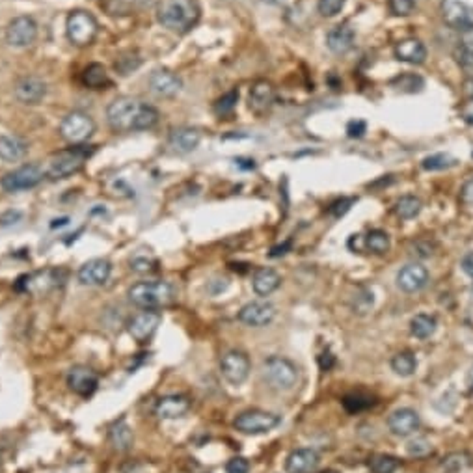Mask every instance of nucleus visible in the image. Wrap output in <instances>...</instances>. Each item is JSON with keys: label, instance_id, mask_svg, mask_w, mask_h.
Masks as SVG:
<instances>
[{"label": "nucleus", "instance_id": "obj_1", "mask_svg": "<svg viewBox=\"0 0 473 473\" xmlns=\"http://www.w3.org/2000/svg\"><path fill=\"white\" fill-rule=\"evenodd\" d=\"M158 110L155 106L146 105L136 97H117L106 108V119L112 131L131 133V131H147L158 123Z\"/></svg>", "mask_w": 473, "mask_h": 473}, {"label": "nucleus", "instance_id": "obj_2", "mask_svg": "<svg viewBox=\"0 0 473 473\" xmlns=\"http://www.w3.org/2000/svg\"><path fill=\"white\" fill-rule=\"evenodd\" d=\"M201 8L198 0H160L157 8L158 23L172 32L185 34L198 24Z\"/></svg>", "mask_w": 473, "mask_h": 473}, {"label": "nucleus", "instance_id": "obj_3", "mask_svg": "<svg viewBox=\"0 0 473 473\" xmlns=\"http://www.w3.org/2000/svg\"><path fill=\"white\" fill-rule=\"evenodd\" d=\"M127 297L140 310L160 311L163 308H168L169 304H174L176 287L172 285L169 281L163 280L138 281L135 285L128 287Z\"/></svg>", "mask_w": 473, "mask_h": 473}, {"label": "nucleus", "instance_id": "obj_4", "mask_svg": "<svg viewBox=\"0 0 473 473\" xmlns=\"http://www.w3.org/2000/svg\"><path fill=\"white\" fill-rule=\"evenodd\" d=\"M90 155H92V149L86 146H73L53 153L49 158L45 177H49L51 181H60V179L75 176L76 172H81Z\"/></svg>", "mask_w": 473, "mask_h": 473}, {"label": "nucleus", "instance_id": "obj_5", "mask_svg": "<svg viewBox=\"0 0 473 473\" xmlns=\"http://www.w3.org/2000/svg\"><path fill=\"white\" fill-rule=\"evenodd\" d=\"M263 380L278 392H289L298 384V369L297 365L281 356H270L263 362L261 367Z\"/></svg>", "mask_w": 473, "mask_h": 473}, {"label": "nucleus", "instance_id": "obj_6", "mask_svg": "<svg viewBox=\"0 0 473 473\" xmlns=\"http://www.w3.org/2000/svg\"><path fill=\"white\" fill-rule=\"evenodd\" d=\"M65 34L75 47H88L99 34V23L86 10H75L67 15Z\"/></svg>", "mask_w": 473, "mask_h": 473}, {"label": "nucleus", "instance_id": "obj_7", "mask_svg": "<svg viewBox=\"0 0 473 473\" xmlns=\"http://www.w3.org/2000/svg\"><path fill=\"white\" fill-rule=\"evenodd\" d=\"M95 133L94 117L86 112L73 110L60 123V136L71 146H82Z\"/></svg>", "mask_w": 473, "mask_h": 473}, {"label": "nucleus", "instance_id": "obj_8", "mask_svg": "<svg viewBox=\"0 0 473 473\" xmlns=\"http://www.w3.org/2000/svg\"><path fill=\"white\" fill-rule=\"evenodd\" d=\"M281 423V417L265 410H246L240 412L233 421V426L242 434H265L276 429Z\"/></svg>", "mask_w": 473, "mask_h": 473}, {"label": "nucleus", "instance_id": "obj_9", "mask_svg": "<svg viewBox=\"0 0 473 473\" xmlns=\"http://www.w3.org/2000/svg\"><path fill=\"white\" fill-rule=\"evenodd\" d=\"M43 169L35 164H24L21 168L13 169L10 174L2 177L0 181V187L4 188L6 192H21V190H30V188L38 187L41 181H43Z\"/></svg>", "mask_w": 473, "mask_h": 473}, {"label": "nucleus", "instance_id": "obj_10", "mask_svg": "<svg viewBox=\"0 0 473 473\" xmlns=\"http://www.w3.org/2000/svg\"><path fill=\"white\" fill-rule=\"evenodd\" d=\"M442 17L445 24L455 30L473 28V0H442Z\"/></svg>", "mask_w": 473, "mask_h": 473}, {"label": "nucleus", "instance_id": "obj_11", "mask_svg": "<svg viewBox=\"0 0 473 473\" xmlns=\"http://www.w3.org/2000/svg\"><path fill=\"white\" fill-rule=\"evenodd\" d=\"M163 322V313L155 310H142L127 321V332L136 343H147Z\"/></svg>", "mask_w": 473, "mask_h": 473}, {"label": "nucleus", "instance_id": "obj_12", "mask_svg": "<svg viewBox=\"0 0 473 473\" xmlns=\"http://www.w3.org/2000/svg\"><path fill=\"white\" fill-rule=\"evenodd\" d=\"M65 382H67V388L71 392L76 393L78 397H92L97 390V385H99V374L88 365L78 363L67 371Z\"/></svg>", "mask_w": 473, "mask_h": 473}, {"label": "nucleus", "instance_id": "obj_13", "mask_svg": "<svg viewBox=\"0 0 473 473\" xmlns=\"http://www.w3.org/2000/svg\"><path fill=\"white\" fill-rule=\"evenodd\" d=\"M250 358L242 351H229L220 358V373L229 384L240 385L250 374Z\"/></svg>", "mask_w": 473, "mask_h": 473}, {"label": "nucleus", "instance_id": "obj_14", "mask_svg": "<svg viewBox=\"0 0 473 473\" xmlns=\"http://www.w3.org/2000/svg\"><path fill=\"white\" fill-rule=\"evenodd\" d=\"M38 38V24L30 15L12 19L6 28V43L15 49L30 47Z\"/></svg>", "mask_w": 473, "mask_h": 473}, {"label": "nucleus", "instance_id": "obj_15", "mask_svg": "<svg viewBox=\"0 0 473 473\" xmlns=\"http://www.w3.org/2000/svg\"><path fill=\"white\" fill-rule=\"evenodd\" d=\"M276 308L267 300H254L242 306L239 311V321L246 326L251 328H263L269 326L270 322L274 321Z\"/></svg>", "mask_w": 473, "mask_h": 473}, {"label": "nucleus", "instance_id": "obj_16", "mask_svg": "<svg viewBox=\"0 0 473 473\" xmlns=\"http://www.w3.org/2000/svg\"><path fill=\"white\" fill-rule=\"evenodd\" d=\"M112 274V263L108 259H103V257H95V259H90L86 263L82 265L78 272H76V280L81 281L82 285L88 287H97L105 285L108 278Z\"/></svg>", "mask_w": 473, "mask_h": 473}, {"label": "nucleus", "instance_id": "obj_17", "mask_svg": "<svg viewBox=\"0 0 473 473\" xmlns=\"http://www.w3.org/2000/svg\"><path fill=\"white\" fill-rule=\"evenodd\" d=\"M192 403L187 395H177V393H169V395H164L155 403V415L158 420H179L183 415L188 414Z\"/></svg>", "mask_w": 473, "mask_h": 473}, {"label": "nucleus", "instance_id": "obj_18", "mask_svg": "<svg viewBox=\"0 0 473 473\" xmlns=\"http://www.w3.org/2000/svg\"><path fill=\"white\" fill-rule=\"evenodd\" d=\"M149 88L158 97L169 99V97H176L181 92L183 82L174 71L164 69L163 67V69H155L149 75Z\"/></svg>", "mask_w": 473, "mask_h": 473}, {"label": "nucleus", "instance_id": "obj_19", "mask_svg": "<svg viewBox=\"0 0 473 473\" xmlns=\"http://www.w3.org/2000/svg\"><path fill=\"white\" fill-rule=\"evenodd\" d=\"M276 101V90L269 81H257L250 88L248 95V106L257 116H263L272 108Z\"/></svg>", "mask_w": 473, "mask_h": 473}, {"label": "nucleus", "instance_id": "obj_20", "mask_svg": "<svg viewBox=\"0 0 473 473\" xmlns=\"http://www.w3.org/2000/svg\"><path fill=\"white\" fill-rule=\"evenodd\" d=\"M47 95V84L38 76H23L15 84V97L23 105H38Z\"/></svg>", "mask_w": 473, "mask_h": 473}, {"label": "nucleus", "instance_id": "obj_21", "mask_svg": "<svg viewBox=\"0 0 473 473\" xmlns=\"http://www.w3.org/2000/svg\"><path fill=\"white\" fill-rule=\"evenodd\" d=\"M429 281V270L423 265L410 263L399 270L397 285L404 292H417L426 285Z\"/></svg>", "mask_w": 473, "mask_h": 473}, {"label": "nucleus", "instance_id": "obj_22", "mask_svg": "<svg viewBox=\"0 0 473 473\" xmlns=\"http://www.w3.org/2000/svg\"><path fill=\"white\" fill-rule=\"evenodd\" d=\"M417 426H420V415L412 408H399L388 417V429L392 431V434L401 438L415 433Z\"/></svg>", "mask_w": 473, "mask_h": 473}, {"label": "nucleus", "instance_id": "obj_23", "mask_svg": "<svg viewBox=\"0 0 473 473\" xmlns=\"http://www.w3.org/2000/svg\"><path fill=\"white\" fill-rule=\"evenodd\" d=\"M319 466V455L315 449L310 447H300L291 451V455L285 460L287 473H311Z\"/></svg>", "mask_w": 473, "mask_h": 473}, {"label": "nucleus", "instance_id": "obj_24", "mask_svg": "<svg viewBox=\"0 0 473 473\" xmlns=\"http://www.w3.org/2000/svg\"><path fill=\"white\" fill-rule=\"evenodd\" d=\"M354 40H356V34H354V30H352L351 26H347V24L333 26V28L326 34L328 49L335 54L349 53V51L354 47Z\"/></svg>", "mask_w": 473, "mask_h": 473}, {"label": "nucleus", "instance_id": "obj_25", "mask_svg": "<svg viewBox=\"0 0 473 473\" xmlns=\"http://www.w3.org/2000/svg\"><path fill=\"white\" fill-rule=\"evenodd\" d=\"M201 135L192 127H177L169 133V147L177 153H190L199 146Z\"/></svg>", "mask_w": 473, "mask_h": 473}, {"label": "nucleus", "instance_id": "obj_26", "mask_svg": "<svg viewBox=\"0 0 473 473\" xmlns=\"http://www.w3.org/2000/svg\"><path fill=\"white\" fill-rule=\"evenodd\" d=\"M393 53H395V58L397 60L414 65L423 64L426 58L425 45H423L420 40H415V38H408V40L399 41L397 45H395V49H393Z\"/></svg>", "mask_w": 473, "mask_h": 473}, {"label": "nucleus", "instance_id": "obj_27", "mask_svg": "<svg viewBox=\"0 0 473 473\" xmlns=\"http://www.w3.org/2000/svg\"><path fill=\"white\" fill-rule=\"evenodd\" d=\"M108 440H110L114 449L119 451V453H125L135 444V434H133V429L128 426L127 421L122 417V420L114 421L108 426Z\"/></svg>", "mask_w": 473, "mask_h": 473}, {"label": "nucleus", "instance_id": "obj_28", "mask_svg": "<svg viewBox=\"0 0 473 473\" xmlns=\"http://www.w3.org/2000/svg\"><path fill=\"white\" fill-rule=\"evenodd\" d=\"M28 153V146L19 136L2 135L0 136V160L4 163H19Z\"/></svg>", "mask_w": 473, "mask_h": 473}, {"label": "nucleus", "instance_id": "obj_29", "mask_svg": "<svg viewBox=\"0 0 473 473\" xmlns=\"http://www.w3.org/2000/svg\"><path fill=\"white\" fill-rule=\"evenodd\" d=\"M280 274L274 269H269V267L257 269L256 274H254V280H251V287H254V291L259 297H269V294H272L280 287Z\"/></svg>", "mask_w": 473, "mask_h": 473}, {"label": "nucleus", "instance_id": "obj_30", "mask_svg": "<svg viewBox=\"0 0 473 473\" xmlns=\"http://www.w3.org/2000/svg\"><path fill=\"white\" fill-rule=\"evenodd\" d=\"M455 58L464 69H473V28L462 32L455 49Z\"/></svg>", "mask_w": 473, "mask_h": 473}, {"label": "nucleus", "instance_id": "obj_31", "mask_svg": "<svg viewBox=\"0 0 473 473\" xmlns=\"http://www.w3.org/2000/svg\"><path fill=\"white\" fill-rule=\"evenodd\" d=\"M82 82L92 90H103L110 84L108 73H106L105 65L101 64H90L84 73H82Z\"/></svg>", "mask_w": 473, "mask_h": 473}, {"label": "nucleus", "instance_id": "obj_32", "mask_svg": "<svg viewBox=\"0 0 473 473\" xmlns=\"http://www.w3.org/2000/svg\"><path fill=\"white\" fill-rule=\"evenodd\" d=\"M410 332H412V335H415L417 339L431 338V335L436 332V319H434L433 315L420 313V315H415L414 319L410 321Z\"/></svg>", "mask_w": 473, "mask_h": 473}, {"label": "nucleus", "instance_id": "obj_33", "mask_svg": "<svg viewBox=\"0 0 473 473\" xmlns=\"http://www.w3.org/2000/svg\"><path fill=\"white\" fill-rule=\"evenodd\" d=\"M470 462H472V456L467 455L466 451H455V453H449L445 458H442L440 470L444 473H458L464 467L470 466Z\"/></svg>", "mask_w": 473, "mask_h": 473}, {"label": "nucleus", "instance_id": "obj_34", "mask_svg": "<svg viewBox=\"0 0 473 473\" xmlns=\"http://www.w3.org/2000/svg\"><path fill=\"white\" fill-rule=\"evenodd\" d=\"M421 209H423V204H421V199L417 198V196H403V198L395 204V213H397V217L403 218V220H412V218H415L421 213Z\"/></svg>", "mask_w": 473, "mask_h": 473}, {"label": "nucleus", "instance_id": "obj_35", "mask_svg": "<svg viewBox=\"0 0 473 473\" xmlns=\"http://www.w3.org/2000/svg\"><path fill=\"white\" fill-rule=\"evenodd\" d=\"M392 369L399 376H412L417 369V360L412 352H399L393 356Z\"/></svg>", "mask_w": 473, "mask_h": 473}, {"label": "nucleus", "instance_id": "obj_36", "mask_svg": "<svg viewBox=\"0 0 473 473\" xmlns=\"http://www.w3.org/2000/svg\"><path fill=\"white\" fill-rule=\"evenodd\" d=\"M373 306H374L373 291H369L365 287L358 289L356 294H354L351 300V308L356 315H367L369 311L373 310Z\"/></svg>", "mask_w": 473, "mask_h": 473}, {"label": "nucleus", "instance_id": "obj_37", "mask_svg": "<svg viewBox=\"0 0 473 473\" xmlns=\"http://www.w3.org/2000/svg\"><path fill=\"white\" fill-rule=\"evenodd\" d=\"M373 404H374L373 397H369V395H365V393L362 392L349 393V395L343 397V406H345L347 412H351V414H358V412H362V410H367L369 406H373Z\"/></svg>", "mask_w": 473, "mask_h": 473}, {"label": "nucleus", "instance_id": "obj_38", "mask_svg": "<svg viewBox=\"0 0 473 473\" xmlns=\"http://www.w3.org/2000/svg\"><path fill=\"white\" fill-rule=\"evenodd\" d=\"M365 246L374 254H385V251H390V246H392L390 235L382 231V229H373L365 237Z\"/></svg>", "mask_w": 473, "mask_h": 473}, {"label": "nucleus", "instance_id": "obj_39", "mask_svg": "<svg viewBox=\"0 0 473 473\" xmlns=\"http://www.w3.org/2000/svg\"><path fill=\"white\" fill-rule=\"evenodd\" d=\"M131 270L138 274H149L157 270V259L151 254H136L135 257H131Z\"/></svg>", "mask_w": 473, "mask_h": 473}, {"label": "nucleus", "instance_id": "obj_40", "mask_svg": "<svg viewBox=\"0 0 473 473\" xmlns=\"http://www.w3.org/2000/svg\"><path fill=\"white\" fill-rule=\"evenodd\" d=\"M369 467L373 473H393L399 467V460L390 455H376L371 458Z\"/></svg>", "mask_w": 473, "mask_h": 473}, {"label": "nucleus", "instance_id": "obj_41", "mask_svg": "<svg viewBox=\"0 0 473 473\" xmlns=\"http://www.w3.org/2000/svg\"><path fill=\"white\" fill-rule=\"evenodd\" d=\"M453 164H455V158L451 157V155H447V153H436V155L426 157L425 160L421 163V166H423V169H426V172H436V169L451 168Z\"/></svg>", "mask_w": 473, "mask_h": 473}, {"label": "nucleus", "instance_id": "obj_42", "mask_svg": "<svg viewBox=\"0 0 473 473\" xmlns=\"http://www.w3.org/2000/svg\"><path fill=\"white\" fill-rule=\"evenodd\" d=\"M237 101H239V90L235 88L231 90V92H228V94H224L222 97L215 103V112H217L218 116H228V114H231V112L235 110Z\"/></svg>", "mask_w": 473, "mask_h": 473}, {"label": "nucleus", "instance_id": "obj_43", "mask_svg": "<svg viewBox=\"0 0 473 473\" xmlns=\"http://www.w3.org/2000/svg\"><path fill=\"white\" fill-rule=\"evenodd\" d=\"M140 64H142L140 56L136 53H133V51H128V53H123L122 56L116 60V69L119 71L122 75H128V73H133Z\"/></svg>", "mask_w": 473, "mask_h": 473}, {"label": "nucleus", "instance_id": "obj_44", "mask_svg": "<svg viewBox=\"0 0 473 473\" xmlns=\"http://www.w3.org/2000/svg\"><path fill=\"white\" fill-rule=\"evenodd\" d=\"M347 0H319V13L322 17H335L343 8H345Z\"/></svg>", "mask_w": 473, "mask_h": 473}, {"label": "nucleus", "instance_id": "obj_45", "mask_svg": "<svg viewBox=\"0 0 473 473\" xmlns=\"http://www.w3.org/2000/svg\"><path fill=\"white\" fill-rule=\"evenodd\" d=\"M388 8L393 15L397 17H406L410 13L414 12L415 8V0H390L388 2Z\"/></svg>", "mask_w": 473, "mask_h": 473}, {"label": "nucleus", "instance_id": "obj_46", "mask_svg": "<svg viewBox=\"0 0 473 473\" xmlns=\"http://www.w3.org/2000/svg\"><path fill=\"white\" fill-rule=\"evenodd\" d=\"M406 451H408V455L412 456H425L433 451V447H431V444H429L425 438H415L406 445Z\"/></svg>", "mask_w": 473, "mask_h": 473}, {"label": "nucleus", "instance_id": "obj_47", "mask_svg": "<svg viewBox=\"0 0 473 473\" xmlns=\"http://www.w3.org/2000/svg\"><path fill=\"white\" fill-rule=\"evenodd\" d=\"M250 472V462L244 456H233L226 464V473H248Z\"/></svg>", "mask_w": 473, "mask_h": 473}, {"label": "nucleus", "instance_id": "obj_48", "mask_svg": "<svg viewBox=\"0 0 473 473\" xmlns=\"http://www.w3.org/2000/svg\"><path fill=\"white\" fill-rule=\"evenodd\" d=\"M412 254L420 257H431L434 254V244L431 240H417L412 244Z\"/></svg>", "mask_w": 473, "mask_h": 473}, {"label": "nucleus", "instance_id": "obj_49", "mask_svg": "<svg viewBox=\"0 0 473 473\" xmlns=\"http://www.w3.org/2000/svg\"><path fill=\"white\" fill-rule=\"evenodd\" d=\"M354 204V199L352 198H343V199H339V201H335V204L330 207V213H332L333 217L335 218H339V217H343L345 215L347 210L351 209V205Z\"/></svg>", "mask_w": 473, "mask_h": 473}, {"label": "nucleus", "instance_id": "obj_50", "mask_svg": "<svg viewBox=\"0 0 473 473\" xmlns=\"http://www.w3.org/2000/svg\"><path fill=\"white\" fill-rule=\"evenodd\" d=\"M460 204L466 207H473V177L467 179L460 188Z\"/></svg>", "mask_w": 473, "mask_h": 473}, {"label": "nucleus", "instance_id": "obj_51", "mask_svg": "<svg viewBox=\"0 0 473 473\" xmlns=\"http://www.w3.org/2000/svg\"><path fill=\"white\" fill-rule=\"evenodd\" d=\"M460 267H462V270H464V274L473 278V251H470V254H466V256L462 257Z\"/></svg>", "mask_w": 473, "mask_h": 473}, {"label": "nucleus", "instance_id": "obj_52", "mask_svg": "<svg viewBox=\"0 0 473 473\" xmlns=\"http://www.w3.org/2000/svg\"><path fill=\"white\" fill-rule=\"evenodd\" d=\"M365 133V123L363 122H352L349 123V136H362Z\"/></svg>", "mask_w": 473, "mask_h": 473}, {"label": "nucleus", "instance_id": "obj_53", "mask_svg": "<svg viewBox=\"0 0 473 473\" xmlns=\"http://www.w3.org/2000/svg\"><path fill=\"white\" fill-rule=\"evenodd\" d=\"M19 218H21V213H17V210H8L6 215L0 218V222L6 226V224H15Z\"/></svg>", "mask_w": 473, "mask_h": 473}, {"label": "nucleus", "instance_id": "obj_54", "mask_svg": "<svg viewBox=\"0 0 473 473\" xmlns=\"http://www.w3.org/2000/svg\"><path fill=\"white\" fill-rule=\"evenodd\" d=\"M319 362H321V367L322 371H328V369L332 367L333 365V356L330 354V352H324L321 358H319Z\"/></svg>", "mask_w": 473, "mask_h": 473}, {"label": "nucleus", "instance_id": "obj_55", "mask_svg": "<svg viewBox=\"0 0 473 473\" xmlns=\"http://www.w3.org/2000/svg\"><path fill=\"white\" fill-rule=\"evenodd\" d=\"M291 248V240H287V242H283L281 246H274L272 248V251H270V256L272 257H278V256H283V254H287V250Z\"/></svg>", "mask_w": 473, "mask_h": 473}, {"label": "nucleus", "instance_id": "obj_56", "mask_svg": "<svg viewBox=\"0 0 473 473\" xmlns=\"http://www.w3.org/2000/svg\"><path fill=\"white\" fill-rule=\"evenodd\" d=\"M464 95H466L467 101L473 103V76H470L466 82H464Z\"/></svg>", "mask_w": 473, "mask_h": 473}, {"label": "nucleus", "instance_id": "obj_57", "mask_svg": "<svg viewBox=\"0 0 473 473\" xmlns=\"http://www.w3.org/2000/svg\"><path fill=\"white\" fill-rule=\"evenodd\" d=\"M140 464H135V466H128V470H125V473H142Z\"/></svg>", "mask_w": 473, "mask_h": 473}, {"label": "nucleus", "instance_id": "obj_58", "mask_svg": "<svg viewBox=\"0 0 473 473\" xmlns=\"http://www.w3.org/2000/svg\"><path fill=\"white\" fill-rule=\"evenodd\" d=\"M467 380H470V388L473 390V367H472V371H470V379Z\"/></svg>", "mask_w": 473, "mask_h": 473}, {"label": "nucleus", "instance_id": "obj_59", "mask_svg": "<svg viewBox=\"0 0 473 473\" xmlns=\"http://www.w3.org/2000/svg\"><path fill=\"white\" fill-rule=\"evenodd\" d=\"M321 473H338V472H333V470H324V472H321Z\"/></svg>", "mask_w": 473, "mask_h": 473}, {"label": "nucleus", "instance_id": "obj_60", "mask_svg": "<svg viewBox=\"0 0 473 473\" xmlns=\"http://www.w3.org/2000/svg\"><path fill=\"white\" fill-rule=\"evenodd\" d=\"M0 458H2V455H0Z\"/></svg>", "mask_w": 473, "mask_h": 473}]
</instances>
